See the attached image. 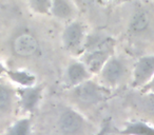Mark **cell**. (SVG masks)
Segmentation results:
<instances>
[{
  "label": "cell",
  "mask_w": 154,
  "mask_h": 135,
  "mask_svg": "<svg viewBox=\"0 0 154 135\" xmlns=\"http://www.w3.org/2000/svg\"><path fill=\"white\" fill-rule=\"evenodd\" d=\"M154 76V55L143 56L136 62L134 68L133 86L141 87L147 84Z\"/></svg>",
  "instance_id": "obj_1"
},
{
  "label": "cell",
  "mask_w": 154,
  "mask_h": 135,
  "mask_svg": "<svg viewBox=\"0 0 154 135\" xmlns=\"http://www.w3.org/2000/svg\"><path fill=\"white\" fill-rule=\"evenodd\" d=\"M38 49V42L30 34H21L13 42V50L19 56H31Z\"/></svg>",
  "instance_id": "obj_2"
},
{
  "label": "cell",
  "mask_w": 154,
  "mask_h": 135,
  "mask_svg": "<svg viewBox=\"0 0 154 135\" xmlns=\"http://www.w3.org/2000/svg\"><path fill=\"white\" fill-rule=\"evenodd\" d=\"M60 129L66 134H74L78 132L84 126L82 117L75 111L69 110L62 114L59 121Z\"/></svg>",
  "instance_id": "obj_3"
},
{
  "label": "cell",
  "mask_w": 154,
  "mask_h": 135,
  "mask_svg": "<svg viewBox=\"0 0 154 135\" xmlns=\"http://www.w3.org/2000/svg\"><path fill=\"white\" fill-rule=\"evenodd\" d=\"M76 96L82 103H95L101 99L100 90L94 82H84L76 89Z\"/></svg>",
  "instance_id": "obj_4"
},
{
  "label": "cell",
  "mask_w": 154,
  "mask_h": 135,
  "mask_svg": "<svg viewBox=\"0 0 154 135\" xmlns=\"http://www.w3.org/2000/svg\"><path fill=\"white\" fill-rule=\"evenodd\" d=\"M84 32L82 26L78 23H72L66 29L63 34V42L69 50H74L79 47L82 40Z\"/></svg>",
  "instance_id": "obj_5"
},
{
  "label": "cell",
  "mask_w": 154,
  "mask_h": 135,
  "mask_svg": "<svg viewBox=\"0 0 154 135\" xmlns=\"http://www.w3.org/2000/svg\"><path fill=\"white\" fill-rule=\"evenodd\" d=\"M124 74V66L118 59H110L103 66V78L109 84H115Z\"/></svg>",
  "instance_id": "obj_6"
},
{
  "label": "cell",
  "mask_w": 154,
  "mask_h": 135,
  "mask_svg": "<svg viewBox=\"0 0 154 135\" xmlns=\"http://www.w3.org/2000/svg\"><path fill=\"white\" fill-rule=\"evenodd\" d=\"M120 133L122 135H154V127L143 121H133L127 124Z\"/></svg>",
  "instance_id": "obj_7"
},
{
  "label": "cell",
  "mask_w": 154,
  "mask_h": 135,
  "mask_svg": "<svg viewBox=\"0 0 154 135\" xmlns=\"http://www.w3.org/2000/svg\"><path fill=\"white\" fill-rule=\"evenodd\" d=\"M108 56H109V53L107 52V50H96L89 55L87 59V66L92 72L99 71L103 68Z\"/></svg>",
  "instance_id": "obj_8"
},
{
  "label": "cell",
  "mask_w": 154,
  "mask_h": 135,
  "mask_svg": "<svg viewBox=\"0 0 154 135\" xmlns=\"http://www.w3.org/2000/svg\"><path fill=\"white\" fill-rule=\"evenodd\" d=\"M39 90L38 89H29L23 91L21 95V101L23 108L26 110H32L36 106L39 99Z\"/></svg>",
  "instance_id": "obj_9"
},
{
  "label": "cell",
  "mask_w": 154,
  "mask_h": 135,
  "mask_svg": "<svg viewBox=\"0 0 154 135\" xmlns=\"http://www.w3.org/2000/svg\"><path fill=\"white\" fill-rule=\"evenodd\" d=\"M53 13L59 18H66L72 14V8L66 0H53Z\"/></svg>",
  "instance_id": "obj_10"
},
{
  "label": "cell",
  "mask_w": 154,
  "mask_h": 135,
  "mask_svg": "<svg viewBox=\"0 0 154 135\" xmlns=\"http://www.w3.org/2000/svg\"><path fill=\"white\" fill-rule=\"evenodd\" d=\"M68 75L73 84H79L87 77V72L85 66L79 63H74L69 68Z\"/></svg>",
  "instance_id": "obj_11"
},
{
  "label": "cell",
  "mask_w": 154,
  "mask_h": 135,
  "mask_svg": "<svg viewBox=\"0 0 154 135\" xmlns=\"http://www.w3.org/2000/svg\"><path fill=\"white\" fill-rule=\"evenodd\" d=\"M30 133V120L22 119L17 121L9 130V135H29Z\"/></svg>",
  "instance_id": "obj_12"
},
{
  "label": "cell",
  "mask_w": 154,
  "mask_h": 135,
  "mask_svg": "<svg viewBox=\"0 0 154 135\" xmlns=\"http://www.w3.org/2000/svg\"><path fill=\"white\" fill-rule=\"evenodd\" d=\"M11 77L14 80L20 82L21 84H31L34 81V76L26 73V72H16V73H11Z\"/></svg>",
  "instance_id": "obj_13"
},
{
  "label": "cell",
  "mask_w": 154,
  "mask_h": 135,
  "mask_svg": "<svg viewBox=\"0 0 154 135\" xmlns=\"http://www.w3.org/2000/svg\"><path fill=\"white\" fill-rule=\"evenodd\" d=\"M31 5L36 11L45 13L51 7V0H30Z\"/></svg>",
  "instance_id": "obj_14"
},
{
  "label": "cell",
  "mask_w": 154,
  "mask_h": 135,
  "mask_svg": "<svg viewBox=\"0 0 154 135\" xmlns=\"http://www.w3.org/2000/svg\"><path fill=\"white\" fill-rule=\"evenodd\" d=\"M11 101V93L7 88L0 86V111L8 107Z\"/></svg>",
  "instance_id": "obj_15"
},
{
  "label": "cell",
  "mask_w": 154,
  "mask_h": 135,
  "mask_svg": "<svg viewBox=\"0 0 154 135\" xmlns=\"http://www.w3.org/2000/svg\"><path fill=\"white\" fill-rule=\"evenodd\" d=\"M147 23H148V19H147V17H146V15L143 13H139V14H137L134 17V19H133L132 28L136 31H139V30H141V29L146 28Z\"/></svg>",
  "instance_id": "obj_16"
},
{
  "label": "cell",
  "mask_w": 154,
  "mask_h": 135,
  "mask_svg": "<svg viewBox=\"0 0 154 135\" xmlns=\"http://www.w3.org/2000/svg\"><path fill=\"white\" fill-rule=\"evenodd\" d=\"M143 92H146L147 94H154V76L147 84L143 86Z\"/></svg>",
  "instance_id": "obj_17"
},
{
  "label": "cell",
  "mask_w": 154,
  "mask_h": 135,
  "mask_svg": "<svg viewBox=\"0 0 154 135\" xmlns=\"http://www.w3.org/2000/svg\"><path fill=\"white\" fill-rule=\"evenodd\" d=\"M105 132H106V128L103 129V130L101 131V132H99L98 134H96V135H105Z\"/></svg>",
  "instance_id": "obj_18"
},
{
  "label": "cell",
  "mask_w": 154,
  "mask_h": 135,
  "mask_svg": "<svg viewBox=\"0 0 154 135\" xmlns=\"http://www.w3.org/2000/svg\"><path fill=\"white\" fill-rule=\"evenodd\" d=\"M2 66H0V73H1V72H2Z\"/></svg>",
  "instance_id": "obj_19"
}]
</instances>
